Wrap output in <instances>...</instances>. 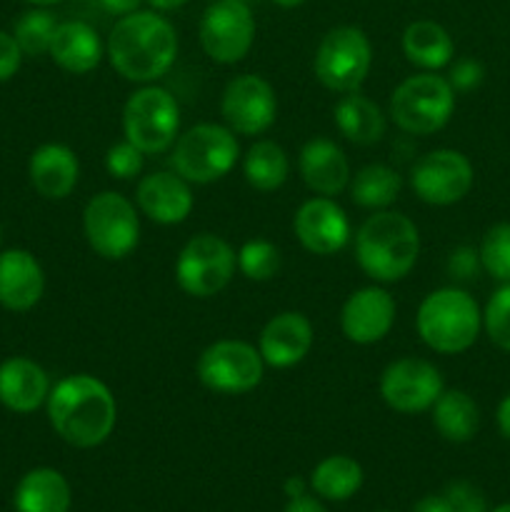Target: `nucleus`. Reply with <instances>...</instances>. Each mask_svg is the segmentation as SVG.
Segmentation results:
<instances>
[{"label":"nucleus","mask_w":510,"mask_h":512,"mask_svg":"<svg viewBox=\"0 0 510 512\" xmlns=\"http://www.w3.org/2000/svg\"><path fill=\"white\" fill-rule=\"evenodd\" d=\"M110 65L133 83H153L173 68L178 58V33L155 10L123 15L105 43Z\"/></svg>","instance_id":"obj_1"},{"label":"nucleus","mask_w":510,"mask_h":512,"mask_svg":"<svg viewBox=\"0 0 510 512\" xmlns=\"http://www.w3.org/2000/svg\"><path fill=\"white\" fill-rule=\"evenodd\" d=\"M48 418L65 443L88 450L110 438L118 420V405L103 380L80 373L63 378L50 390Z\"/></svg>","instance_id":"obj_2"},{"label":"nucleus","mask_w":510,"mask_h":512,"mask_svg":"<svg viewBox=\"0 0 510 512\" xmlns=\"http://www.w3.org/2000/svg\"><path fill=\"white\" fill-rule=\"evenodd\" d=\"M420 233L413 220L393 210H378L355 233V260L368 278L398 283L415 268Z\"/></svg>","instance_id":"obj_3"},{"label":"nucleus","mask_w":510,"mask_h":512,"mask_svg":"<svg viewBox=\"0 0 510 512\" xmlns=\"http://www.w3.org/2000/svg\"><path fill=\"white\" fill-rule=\"evenodd\" d=\"M420 340L443 355L465 353L478 340L483 313L473 295L458 288H440L425 295L415 315Z\"/></svg>","instance_id":"obj_4"},{"label":"nucleus","mask_w":510,"mask_h":512,"mask_svg":"<svg viewBox=\"0 0 510 512\" xmlns=\"http://www.w3.org/2000/svg\"><path fill=\"white\" fill-rule=\"evenodd\" d=\"M455 110V90L448 78L430 70L410 75L390 95V118L410 135H433L448 125Z\"/></svg>","instance_id":"obj_5"},{"label":"nucleus","mask_w":510,"mask_h":512,"mask_svg":"<svg viewBox=\"0 0 510 512\" xmlns=\"http://www.w3.org/2000/svg\"><path fill=\"white\" fill-rule=\"evenodd\" d=\"M240 145L225 125L200 123L178 135L173 150V168L188 183L208 185L225 178L235 168Z\"/></svg>","instance_id":"obj_6"},{"label":"nucleus","mask_w":510,"mask_h":512,"mask_svg":"<svg viewBox=\"0 0 510 512\" xmlns=\"http://www.w3.org/2000/svg\"><path fill=\"white\" fill-rule=\"evenodd\" d=\"M180 130L178 100L158 85L135 90L123 108V133L145 155L173 148Z\"/></svg>","instance_id":"obj_7"},{"label":"nucleus","mask_w":510,"mask_h":512,"mask_svg":"<svg viewBox=\"0 0 510 512\" xmlns=\"http://www.w3.org/2000/svg\"><path fill=\"white\" fill-rule=\"evenodd\" d=\"M373 65L368 35L355 25H338L323 35L315 53V75L333 93H355Z\"/></svg>","instance_id":"obj_8"},{"label":"nucleus","mask_w":510,"mask_h":512,"mask_svg":"<svg viewBox=\"0 0 510 512\" xmlns=\"http://www.w3.org/2000/svg\"><path fill=\"white\" fill-rule=\"evenodd\" d=\"M83 230L88 245L105 260H123L138 248V210L125 195L105 190L88 200L83 213Z\"/></svg>","instance_id":"obj_9"},{"label":"nucleus","mask_w":510,"mask_h":512,"mask_svg":"<svg viewBox=\"0 0 510 512\" xmlns=\"http://www.w3.org/2000/svg\"><path fill=\"white\" fill-rule=\"evenodd\" d=\"M238 255L220 235L200 233L185 243L175 260V280L193 298H213L233 278Z\"/></svg>","instance_id":"obj_10"},{"label":"nucleus","mask_w":510,"mask_h":512,"mask_svg":"<svg viewBox=\"0 0 510 512\" xmlns=\"http://www.w3.org/2000/svg\"><path fill=\"white\" fill-rule=\"evenodd\" d=\"M198 378L208 390L220 395H243L258 388L265 360L258 348L243 340H218L198 358Z\"/></svg>","instance_id":"obj_11"},{"label":"nucleus","mask_w":510,"mask_h":512,"mask_svg":"<svg viewBox=\"0 0 510 512\" xmlns=\"http://www.w3.org/2000/svg\"><path fill=\"white\" fill-rule=\"evenodd\" d=\"M255 40L253 10L245 0H213L200 18V45L215 63H238Z\"/></svg>","instance_id":"obj_12"},{"label":"nucleus","mask_w":510,"mask_h":512,"mask_svg":"<svg viewBox=\"0 0 510 512\" xmlns=\"http://www.w3.org/2000/svg\"><path fill=\"white\" fill-rule=\"evenodd\" d=\"M473 165L460 150L425 153L410 170V188L428 205H455L473 188Z\"/></svg>","instance_id":"obj_13"},{"label":"nucleus","mask_w":510,"mask_h":512,"mask_svg":"<svg viewBox=\"0 0 510 512\" xmlns=\"http://www.w3.org/2000/svg\"><path fill=\"white\" fill-rule=\"evenodd\" d=\"M443 375L423 358H400L380 375V395L395 413H425L443 393Z\"/></svg>","instance_id":"obj_14"},{"label":"nucleus","mask_w":510,"mask_h":512,"mask_svg":"<svg viewBox=\"0 0 510 512\" xmlns=\"http://www.w3.org/2000/svg\"><path fill=\"white\" fill-rule=\"evenodd\" d=\"M225 123L233 133L260 135L275 123L278 98L273 85L260 75H240L228 83L220 103Z\"/></svg>","instance_id":"obj_15"},{"label":"nucleus","mask_w":510,"mask_h":512,"mask_svg":"<svg viewBox=\"0 0 510 512\" xmlns=\"http://www.w3.org/2000/svg\"><path fill=\"white\" fill-rule=\"evenodd\" d=\"M293 230L300 245L313 255H335L348 245L350 220L333 198H310L298 208Z\"/></svg>","instance_id":"obj_16"},{"label":"nucleus","mask_w":510,"mask_h":512,"mask_svg":"<svg viewBox=\"0 0 510 512\" xmlns=\"http://www.w3.org/2000/svg\"><path fill=\"white\" fill-rule=\"evenodd\" d=\"M395 323V300L388 290L370 285L345 300L340 313L343 335L355 345H373L390 333Z\"/></svg>","instance_id":"obj_17"},{"label":"nucleus","mask_w":510,"mask_h":512,"mask_svg":"<svg viewBox=\"0 0 510 512\" xmlns=\"http://www.w3.org/2000/svg\"><path fill=\"white\" fill-rule=\"evenodd\" d=\"M313 348V325L303 313L285 310L268 320L258 340V350L270 368H293Z\"/></svg>","instance_id":"obj_18"},{"label":"nucleus","mask_w":510,"mask_h":512,"mask_svg":"<svg viewBox=\"0 0 510 512\" xmlns=\"http://www.w3.org/2000/svg\"><path fill=\"white\" fill-rule=\"evenodd\" d=\"M135 200H138L140 213L160 225L183 223L195 203L188 180L180 178L178 173L145 175L138 183Z\"/></svg>","instance_id":"obj_19"},{"label":"nucleus","mask_w":510,"mask_h":512,"mask_svg":"<svg viewBox=\"0 0 510 512\" xmlns=\"http://www.w3.org/2000/svg\"><path fill=\"white\" fill-rule=\"evenodd\" d=\"M300 175L313 193L323 198L343 193L350 183V165L343 148L328 138H313L303 145L298 158Z\"/></svg>","instance_id":"obj_20"},{"label":"nucleus","mask_w":510,"mask_h":512,"mask_svg":"<svg viewBox=\"0 0 510 512\" xmlns=\"http://www.w3.org/2000/svg\"><path fill=\"white\" fill-rule=\"evenodd\" d=\"M45 290V275L28 250L0 253V305L15 313L33 308Z\"/></svg>","instance_id":"obj_21"},{"label":"nucleus","mask_w":510,"mask_h":512,"mask_svg":"<svg viewBox=\"0 0 510 512\" xmlns=\"http://www.w3.org/2000/svg\"><path fill=\"white\" fill-rule=\"evenodd\" d=\"M50 380L38 363L28 358H8L0 365V403L8 410L28 415L48 400Z\"/></svg>","instance_id":"obj_22"},{"label":"nucleus","mask_w":510,"mask_h":512,"mask_svg":"<svg viewBox=\"0 0 510 512\" xmlns=\"http://www.w3.org/2000/svg\"><path fill=\"white\" fill-rule=\"evenodd\" d=\"M80 163L68 145H40L30 155V183L43 198L63 200L78 185Z\"/></svg>","instance_id":"obj_23"},{"label":"nucleus","mask_w":510,"mask_h":512,"mask_svg":"<svg viewBox=\"0 0 510 512\" xmlns=\"http://www.w3.org/2000/svg\"><path fill=\"white\" fill-rule=\"evenodd\" d=\"M48 53L68 73L85 75L100 65L105 45L93 25L83 20H68V23H58Z\"/></svg>","instance_id":"obj_24"},{"label":"nucleus","mask_w":510,"mask_h":512,"mask_svg":"<svg viewBox=\"0 0 510 512\" xmlns=\"http://www.w3.org/2000/svg\"><path fill=\"white\" fill-rule=\"evenodd\" d=\"M73 503L68 480L53 468H35L15 488V512H68Z\"/></svg>","instance_id":"obj_25"},{"label":"nucleus","mask_w":510,"mask_h":512,"mask_svg":"<svg viewBox=\"0 0 510 512\" xmlns=\"http://www.w3.org/2000/svg\"><path fill=\"white\" fill-rule=\"evenodd\" d=\"M403 53L413 65L435 73V70L450 65L455 55V45L448 30L440 23H435V20H415L403 33Z\"/></svg>","instance_id":"obj_26"},{"label":"nucleus","mask_w":510,"mask_h":512,"mask_svg":"<svg viewBox=\"0 0 510 512\" xmlns=\"http://www.w3.org/2000/svg\"><path fill=\"white\" fill-rule=\"evenodd\" d=\"M335 125L340 133L358 145H373L385 135V115L370 98L355 93H345L333 108Z\"/></svg>","instance_id":"obj_27"},{"label":"nucleus","mask_w":510,"mask_h":512,"mask_svg":"<svg viewBox=\"0 0 510 512\" xmlns=\"http://www.w3.org/2000/svg\"><path fill=\"white\" fill-rule=\"evenodd\" d=\"M433 425L448 443H468L480 428V410L465 390H443L435 400Z\"/></svg>","instance_id":"obj_28"},{"label":"nucleus","mask_w":510,"mask_h":512,"mask_svg":"<svg viewBox=\"0 0 510 512\" xmlns=\"http://www.w3.org/2000/svg\"><path fill=\"white\" fill-rule=\"evenodd\" d=\"M363 485V468L358 460L348 455H330L320 460L310 473V488L318 498L330 503H343L350 500Z\"/></svg>","instance_id":"obj_29"},{"label":"nucleus","mask_w":510,"mask_h":512,"mask_svg":"<svg viewBox=\"0 0 510 512\" xmlns=\"http://www.w3.org/2000/svg\"><path fill=\"white\" fill-rule=\"evenodd\" d=\"M403 178L383 163L365 165L350 183V198L365 210H385L398 200Z\"/></svg>","instance_id":"obj_30"},{"label":"nucleus","mask_w":510,"mask_h":512,"mask_svg":"<svg viewBox=\"0 0 510 512\" xmlns=\"http://www.w3.org/2000/svg\"><path fill=\"white\" fill-rule=\"evenodd\" d=\"M243 173L250 188L260 190V193H270V190H278L288 180L290 160L278 143L258 140L255 145H250L248 155H245Z\"/></svg>","instance_id":"obj_31"},{"label":"nucleus","mask_w":510,"mask_h":512,"mask_svg":"<svg viewBox=\"0 0 510 512\" xmlns=\"http://www.w3.org/2000/svg\"><path fill=\"white\" fill-rule=\"evenodd\" d=\"M55 28H58L55 15L50 13V10L35 5L33 10H25V13L15 20L13 38L15 43L20 45V50H23V55L38 58V55H45L50 50Z\"/></svg>","instance_id":"obj_32"},{"label":"nucleus","mask_w":510,"mask_h":512,"mask_svg":"<svg viewBox=\"0 0 510 512\" xmlns=\"http://www.w3.org/2000/svg\"><path fill=\"white\" fill-rule=\"evenodd\" d=\"M480 265L490 278L510 283V223H495L480 243Z\"/></svg>","instance_id":"obj_33"},{"label":"nucleus","mask_w":510,"mask_h":512,"mask_svg":"<svg viewBox=\"0 0 510 512\" xmlns=\"http://www.w3.org/2000/svg\"><path fill=\"white\" fill-rule=\"evenodd\" d=\"M238 268L245 278L255 283L275 278L280 270V250L268 240H248L238 250Z\"/></svg>","instance_id":"obj_34"},{"label":"nucleus","mask_w":510,"mask_h":512,"mask_svg":"<svg viewBox=\"0 0 510 512\" xmlns=\"http://www.w3.org/2000/svg\"><path fill=\"white\" fill-rule=\"evenodd\" d=\"M483 325L490 343L510 353V283H503L490 295L483 313Z\"/></svg>","instance_id":"obj_35"},{"label":"nucleus","mask_w":510,"mask_h":512,"mask_svg":"<svg viewBox=\"0 0 510 512\" xmlns=\"http://www.w3.org/2000/svg\"><path fill=\"white\" fill-rule=\"evenodd\" d=\"M143 150L135 148L133 143L123 140L115 143L105 155V168L115 180H133L143 170Z\"/></svg>","instance_id":"obj_36"},{"label":"nucleus","mask_w":510,"mask_h":512,"mask_svg":"<svg viewBox=\"0 0 510 512\" xmlns=\"http://www.w3.org/2000/svg\"><path fill=\"white\" fill-rule=\"evenodd\" d=\"M445 500H448L450 512H488L485 495L468 480H455L445 488Z\"/></svg>","instance_id":"obj_37"},{"label":"nucleus","mask_w":510,"mask_h":512,"mask_svg":"<svg viewBox=\"0 0 510 512\" xmlns=\"http://www.w3.org/2000/svg\"><path fill=\"white\" fill-rule=\"evenodd\" d=\"M485 78V68L473 58H460L455 60L453 68H450L448 83L453 85V90L458 93H470V90L478 88Z\"/></svg>","instance_id":"obj_38"},{"label":"nucleus","mask_w":510,"mask_h":512,"mask_svg":"<svg viewBox=\"0 0 510 512\" xmlns=\"http://www.w3.org/2000/svg\"><path fill=\"white\" fill-rule=\"evenodd\" d=\"M20 60H23V50L15 43L13 35L3 33L0 30V83L10 80L20 68Z\"/></svg>","instance_id":"obj_39"},{"label":"nucleus","mask_w":510,"mask_h":512,"mask_svg":"<svg viewBox=\"0 0 510 512\" xmlns=\"http://www.w3.org/2000/svg\"><path fill=\"white\" fill-rule=\"evenodd\" d=\"M480 255L475 253L473 248H458L453 255H450V273L453 278H473L475 270H478Z\"/></svg>","instance_id":"obj_40"},{"label":"nucleus","mask_w":510,"mask_h":512,"mask_svg":"<svg viewBox=\"0 0 510 512\" xmlns=\"http://www.w3.org/2000/svg\"><path fill=\"white\" fill-rule=\"evenodd\" d=\"M100 5H103L105 13L110 15H130L135 13V10H140V5H143V0H98Z\"/></svg>","instance_id":"obj_41"},{"label":"nucleus","mask_w":510,"mask_h":512,"mask_svg":"<svg viewBox=\"0 0 510 512\" xmlns=\"http://www.w3.org/2000/svg\"><path fill=\"white\" fill-rule=\"evenodd\" d=\"M410 512H450V505L448 500H445V495H425V498H420L418 503L413 505V510Z\"/></svg>","instance_id":"obj_42"},{"label":"nucleus","mask_w":510,"mask_h":512,"mask_svg":"<svg viewBox=\"0 0 510 512\" xmlns=\"http://www.w3.org/2000/svg\"><path fill=\"white\" fill-rule=\"evenodd\" d=\"M283 512H328L320 505V500L310 498V495H300V498H290Z\"/></svg>","instance_id":"obj_43"},{"label":"nucleus","mask_w":510,"mask_h":512,"mask_svg":"<svg viewBox=\"0 0 510 512\" xmlns=\"http://www.w3.org/2000/svg\"><path fill=\"white\" fill-rule=\"evenodd\" d=\"M495 420H498V430L505 440H510V393L500 400L498 413H495Z\"/></svg>","instance_id":"obj_44"},{"label":"nucleus","mask_w":510,"mask_h":512,"mask_svg":"<svg viewBox=\"0 0 510 512\" xmlns=\"http://www.w3.org/2000/svg\"><path fill=\"white\" fill-rule=\"evenodd\" d=\"M285 495L288 498H300V495H305V483L300 478H290L288 483H285Z\"/></svg>","instance_id":"obj_45"},{"label":"nucleus","mask_w":510,"mask_h":512,"mask_svg":"<svg viewBox=\"0 0 510 512\" xmlns=\"http://www.w3.org/2000/svg\"><path fill=\"white\" fill-rule=\"evenodd\" d=\"M148 3L153 5L155 10H178V8H183L188 0H148Z\"/></svg>","instance_id":"obj_46"},{"label":"nucleus","mask_w":510,"mask_h":512,"mask_svg":"<svg viewBox=\"0 0 510 512\" xmlns=\"http://www.w3.org/2000/svg\"><path fill=\"white\" fill-rule=\"evenodd\" d=\"M270 3L280 5V8H298V5H303L305 0H270Z\"/></svg>","instance_id":"obj_47"},{"label":"nucleus","mask_w":510,"mask_h":512,"mask_svg":"<svg viewBox=\"0 0 510 512\" xmlns=\"http://www.w3.org/2000/svg\"><path fill=\"white\" fill-rule=\"evenodd\" d=\"M25 3H30V5H38V8H48V5H55V3H60V0H25Z\"/></svg>","instance_id":"obj_48"},{"label":"nucleus","mask_w":510,"mask_h":512,"mask_svg":"<svg viewBox=\"0 0 510 512\" xmlns=\"http://www.w3.org/2000/svg\"><path fill=\"white\" fill-rule=\"evenodd\" d=\"M490 512H510V503H503V505H498V508H495V510H490Z\"/></svg>","instance_id":"obj_49"},{"label":"nucleus","mask_w":510,"mask_h":512,"mask_svg":"<svg viewBox=\"0 0 510 512\" xmlns=\"http://www.w3.org/2000/svg\"><path fill=\"white\" fill-rule=\"evenodd\" d=\"M383 512H388V510H383Z\"/></svg>","instance_id":"obj_50"},{"label":"nucleus","mask_w":510,"mask_h":512,"mask_svg":"<svg viewBox=\"0 0 510 512\" xmlns=\"http://www.w3.org/2000/svg\"><path fill=\"white\" fill-rule=\"evenodd\" d=\"M245 3H248V0H245Z\"/></svg>","instance_id":"obj_51"}]
</instances>
